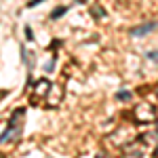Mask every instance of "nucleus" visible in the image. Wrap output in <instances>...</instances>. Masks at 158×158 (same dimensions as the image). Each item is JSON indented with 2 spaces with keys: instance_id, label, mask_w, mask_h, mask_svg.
Here are the masks:
<instances>
[{
  "instance_id": "obj_1",
  "label": "nucleus",
  "mask_w": 158,
  "mask_h": 158,
  "mask_svg": "<svg viewBox=\"0 0 158 158\" xmlns=\"http://www.w3.org/2000/svg\"><path fill=\"white\" fill-rule=\"evenodd\" d=\"M61 97H63V89L61 86H55L51 80L47 78H40L36 80L34 85H32V93H30V99H32V103H42V101H47L44 106L47 108H55V106H59Z\"/></svg>"
},
{
  "instance_id": "obj_2",
  "label": "nucleus",
  "mask_w": 158,
  "mask_h": 158,
  "mask_svg": "<svg viewBox=\"0 0 158 158\" xmlns=\"http://www.w3.org/2000/svg\"><path fill=\"white\" fill-rule=\"evenodd\" d=\"M23 122H25V108L13 110L11 118H9V124H6L4 133L0 135V143H11V141H17V139L23 135Z\"/></svg>"
},
{
  "instance_id": "obj_3",
  "label": "nucleus",
  "mask_w": 158,
  "mask_h": 158,
  "mask_svg": "<svg viewBox=\"0 0 158 158\" xmlns=\"http://www.w3.org/2000/svg\"><path fill=\"white\" fill-rule=\"evenodd\" d=\"M135 114V120L137 122H154L156 120V110L152 103H146V101H141L137 108L133 110Z\"/></svg>"
},
{
  "instance_id": "obj_4",
  "label": "nucleus",
  "mask_w": 158,
  "mask_h": 158,
  "mask_svg": "<svg viewBox=\"0 0 158 158\" xmlns=\"http://www.w3.org/2000/svg\"><path fill=\"white\" fill-rule=\"evenodd\" d=\"M158 27L156 21H150V23H143V25H137V27H133L131 30V36H146L148 32H154Z\"/></svg>"
},
{
  "instance_id": "obj_5",
  "label": "nucleus",
  "mask_w": 158,
  "mask_h": 158,
  "mask_svg": "<svg viewBox=\"0 0 158 158\" xmlns=\"http://www.w3.org/2000/svg\"><path fill=\"white\" fill-rule=\"evenodd\" d=\"M116 99L118 101H129L131 99V91H118L116 93Z\"/></svg>"
},
{
  "instance_id": "obj_6",
  "label": "nucleus",
  "mask_w": 158,
  "mask_h": 158,
  "mask_svg": "<svg viewBox=\"0 0 158 158\" xmlns=\"http://www.w3.org/2000/svg\"><path fill=\"white\" fill-rule=\"evenodd\" d=\"M91 13H93V15H97L99 19H101V17H106V11H103L99 4H93V6H91Z\"/></svg>"
},
{
  "instance_id": "obj_7",
  "label": "nucleus",
  "mask_w": 158,
  "mask_h": 158,
  "mask_svg": "<svg viewBox=\"0 0 158 158\" xmlns=\"http://www.w3.org/2000/svg\"><path fill=\"white\" fill-rule=\"evenodd\" d=\"M68 11V9H65V6H57V9H55V11L51 13V19H59L61 15H63V13Z\"/></svg>"
},
{
  "instance_id": "obj_8",
  "label": "nucleus",
  "mask_w": 158,
  "mask_h": 158,
  "mask_svg": "<svg viewBox=\"0 0 158 158\" xmlns=\"http://www.w3.org/2000/svg\"><path fill=\"white\" fill-rule=\"evenodd\" d=\"M148 59L158 61V51H150V53H148Z\"/></svg>"
},
{
  "instance_id": "obj_9",
  "label": "nucleus",
  "mask_w": 158,
  "mask_h": 158,
  "mask_svg": "<svg viewBox=\"0 0 158 158\" xmlns=\"http://www.w3.org/2000/svg\"><path fill=\"white\" fill-rule=\"evenodd\" d=\"M40 2H44V0H30V2H27V6H30V9H32V6H38V4H40Z\"/></svg>"
},
{
  "instance_id": "obj_10",
  "label": "nucleus",
  "mask_w": 158,
  "mask_h": 158,
  "mask_svg": "<svg viewBox=\"0 0 158 158\" xmlns=\"http://www.w3.org/2000/svg\"><path fill=\"white\" fill-rule=\"evenodd\" d=\"M25 36H27V40H32V38H34V34H32V30H30V27H25Z\"/></svg>"
},
{
  "instance_id": "obj_11",
  "label": "nucleus",
  "mask_w": 158,
  "mask_h": 158,
  "mask_svg": "<svg viewBox=\"0 0 158 158\" xmlns=\"http://www.w3.org/2000/svg\"><path fill=\"white\" fill-rule=\"evenodd\" d=\"M152 158H158V146L154 148V152H152Z\"/></svg>"
},
{
  "instance_id": "obj_12",
  "label": "nucleus",
  "mask_w": 158,
  "mask_h": 158,
  "mask_svg": "<svg viewBox=\"0 0 158 158\" xmlns=\"http://www.w3.org/2000/svg\"><path fill=\"white\" fill-rule=\"evenodd\" d=\"M97 158H106V156H103V154H97Z\"/></svg>"
},
{
  "instance_id": "obj_13",
  "label": "nucleus",
  "mask_w": 158,
  "mask_h": 158,
  "mask_svg": "<svg viewBox=\"0 0 158 158\" xmlns=\"http://www.w3.org/2000/svg\"><path fill=\"white\" fill-rule=\"evenodd\" d=\"M78 2H86V0H78Z\"/></svg>"
},
{
  "instance_id": "obj_14",
  "label": "nucleus",
  "mask_w": 158,
  "mask_h": 158,
  "mask_svg": "<svg viewBox=\"0 0 158 158\" xmlns=\"http://www.w3.org/2000/svg\"><path fill=\"white\" fill-rule=\"evenodd\" d=\"M0 158H4V156H2V154H0Z\"/></svg>"
},
{
  "instance_id": "obj_15",
  "label": "nucleus",
  "mask_w": 158,
  "mask_h": 158,
  "mask_svg": "<svg viewBox=\"0 0 158 158\" xmlns=\"http://www.w3.org/2000/svg\"><path fill=\"white\" fill-rule=\"evenodd\" d=\"M156 133H158V127H156Z\"/></svg>"
},
{
  "instance_id": "obj_16",
  "label": "nucleus",
  "mask_w": 158,
  "mask_h": 158,
  "mask_svg": "<svg viewBox=\"0 0 158 158\" xmlns=\"http://www.w3.org/2000/svg\"><path fill=\"white\" fill-rule=\"evenodd\" d=\"M156 97H158V93H156Z\"/></svg>"
}]
</instances>
